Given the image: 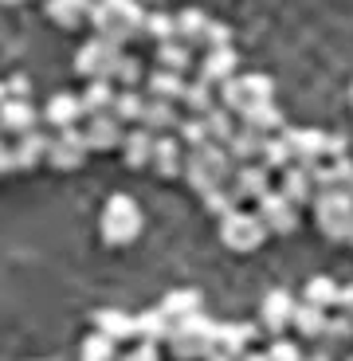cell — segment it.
<instances>
[{"label": "cell", "instance_id": "obj_1", "mask_svg": "<svg viewBox=\"0 0 353 361\" xmlns=\"http://www.w3.org/2000/svg\"><path fill=\"white\" fill-rule=\"evenodd\" d=\"M87 20L99 27V39H110V44H130L134 36H142L145 8H142V4H130V0H102V4H91Z\"/></svg>", "mask_w": 353, "mask_h": 361}, {"label": "cell", "instance_id": "obj_2", "mask_svg": "<svg viewBox=\"0 0 353 361\" xmlns=\"http://www.w3.org/2000/svg\"><path fill=\"white\" fill-rule=\"evenodd\" d=\"M232 169L235 165L228 161V154H224V145H200V149H189L185 154V180H189L192 189L204 197V192H212V189H220V185H228V177H232Z\"/></svg>", "mask_w": 353, "mask_h": 361}, {"label": "cell", "instance_id": "obj_3", "mask_svg": "<svg viewBox=\"0 0 353 361\" xmlns=\"http://www.w3.org/2000/svg\"><path fill=\"white\" fill-rule=\"evenodd\" d=\"M99 232H102V240H106V244H114V247L134 244L137 235H142V208L134 204V197L114 192V197L102 204Z\"/></svg>", "mask_w": 353, "mask_h": 361}, {"label": "cell", "instance_id": "obj_4", "mask_svg": "<svg viewBox=\"0 0 353 361\" xmlns=\"http://www.w3.org/2000/svg\"><path fill=\"white\" fill-rule=\"evenodd\" d=\"M263 102H275V82L267 75H232L228 82H220V102L228 114L244 118L252 106H263Z\"/></svg>", "mask_w": 353, "mask_h": 361}, {"label": "cell", "instance_id": "obj_5", "mask_svg": "<svg viewBox=\"0 0 353 361\" xmlns=\"http://www.w3.org/2000/svg\"><path fill=\"white\" fill-rule=\"evenodd\" d=\"M212 330H216V322H212V318L200 310V314L185 318V322H173L165 345H169V353H173L177 361H197V357H204V353H209Z\"/></svg>", "mask_w": 353, "mask_h": 361}, {"label": "cell", "instance_id": "obj_6", "mask_svg": "<svg viewBox=\"0 0 353 361\" xmlns=\"http://www.w3.org/2000/svg\"><path fill=\"white\" fill-rule=\"evenodd\" d=\"M314 220L318 228L330 235V240H345L353 228V197L349 189H326V192H314Z\"/></svg>", "mask_w": 353, "mask_h": 361}, {"label": "cell", "instance_id": "obj_7", "mask_svg": "<svg viewBox=\"0 0 353 361\" xmlns=\"http://www.w3.org/2000/svg\"><path fill=\"white\" fill-rule=\"evenodd\" d=\"M122 55H126V47H122V44L91 39V44H82L79 55H75V75H82V79H91V82H110Z\"/></svg>", "mask_w": 353, "mask_h": 361}, {"label": "cell", "instance_id": "obj_8", "mask_svg": "<svg viewBox=\"0 0 353 361\" xmlns=\"http://www.w3.org/2000/svg\"><path fill=\"white\" fill-rule=\"evenodd\" d=\"M220 240H224V247H232V252H255V247H263V240H267V228L259 224L255 212L235 208V212H228V216L220 220Z\"/></svg>", "mask_w": 353, "mask_h": 361}, {"label": "cell", "instance_id": "obj_9", "mask_svg": "<svg viewBox=\"0 0 353 361\" xmlns=\"http://www.w3.org/2000/svg\"><path fill=\"white\" fill-rule=\"evenodd\" d=\"M252 338H255V326H252V322H228V326L216 322L204 361H235L240 353H247Z\"/></svg>", "mask_w": 353, "mask_h": 361}, {"label": "cell", "instance_id": "obj_10", "mask_svg": "<svg viewBox=\"0 0 353 361\" xmlns=\"http://www.w3.org/2000/svg\"><path fill=\"white\" fill-rule=\"evenodd\" d=\"M82 161H87V145H82V130H59V134L47 142V165L59 173H75L82 169Z\"/></svg>", "mask_w": 353, "mask_h": 361}, {"label": "cell", "instance_id": "obj_11", "mask_svg": "<svg viewBox=\"0 0 353 361\" xmlns=\"http://www.w3.org/2000/svg\"><path fill=\"white\" fill-rule=\"evenodd\" d=\"M255 216L267 228V235H290L299 228V208L290 204V200H283L275 189L259 197V212H255Z\"/></svg>", "mask_w": 353, "mask_h": 361}, {"label": "cell", "instance_id": "obj_12", "mask_svg": "<svg viewBox=\"0 0 353 361\" xmlns=\"http://www.w3.org/2000/svg\"><path fill=\"white\" fill-rule=\"evenodd\" d=\"M283 142H287V154H290V165H318L326 161V134L322 130H283Z\"/></svg>", "mask_w": 353, "mask_h": 361}, {"label": "cell", "instance_id": "obj_13", "mask_svg": "<svg viewBox=\"0 0 353 361\" xmlns=\"http://www.w3.org/2000/svg\"><path fill=\"white\" fill-rule=\"evenodd\" d=\"M263 192H271V173L259 161L252 165H235L232 169V197L235 200H259Z\"/></svg>", "mask_w": 353, "mask_h": 361}, {"label": "cell", "instance_id": "obj_14", "mask_svg": "<svg viewBox=\"0 0 353 361\" xmlns=\"http://www.w3.org/2000/svg\"><path fill=\"white\" fill-rule=\"evenodd\" d=\"M295 298H290V290H271V295L263 298L259 307V318H263V330L275 338H283V330L290 326V318H295Z\"/></svg>", "mask_w": 353, "mask_h": 361}, {"label": "cell", "instance_id": "obj_15", "mask_svg": "<svg viewBox=\"0 0 353 361\" xmlns=\"http://www.w3.org/2000/svg\"><path fill=\"white\" fill-rule=\"evenodd\" d=\"M137 126L149 137H169L173 130L181 126V114H177L173 102H149L145 99V110H142V122H137Z\"/></svg>", "mask_w": 353, "mask_h": 361}, {"label": "cell", "instance_id": "obj_16", "mask_svg": "<svg viewBox=\"0 0 353 361\" xmlns=\"http://www.w3.org/2000/svg\"><path fill=\"white\" fill-rule=\"evenodd\" d=\"M275 192H279L283 200H290L295 208L310 204V200H314V180H310V169H306V165H290V169H283V185Z\"/></svg>", "mask_w": 353, "mask_h": 361}, {"label": "cell", "instance_id": "obj_17", "mask_svg": "<svg viewBox=\"0 0 353 361\" xmlns=\"http://www.w3.org/2000/svg\"><path fill=\"white\" fill-rule=\"evenodd\" d=\"M82 145H87V154H91V149H99V154L118 149V145H122V126H118L110 114L91 118V126L82 130Z\"/></svg>", "mask_w": 353, "mask_h": 361}, {"label": "cell", "instance_id": "obj_18", "mask_svg": "<svg viewBox=\"0 0 353 361\" xmlns=\"http://www.w3.org/2000/svg\"><path fill=\"white\" fill-rule=\"evenodd\" d=\"M149 165H154V173H161V177H177V173L185 169V149L177 137H154V154H149Z\"/></svg>", "mask_w": 353, "mask_h": 361}, {"label": "cell", "instance_id": "obj_19", "mask_svg": "<svg viewBox=\"0 0 353 361\" xmlns=\"http://www.w3.org/2000/svg\"><path fill=\"white\" fill-rule=\"evenodd\" d=\"M165 314V322H185V318H192V314H200V290L197 287H177V290H169L165 295V302L157 307Z\"/></svg>", "mask_w": 353, "mask_h": 361}, {"label": "cell", "instance_id": "obj_20", "mask_svg": "<svg viewBox=\"0 0 353 361\" xmlns=\"http://www.w3.org/2000/svg\"><path fill=\"white\" fill-rule=\"evenodd\" d=\"M44 118L51 122L55 130H75L82 118V106H79V94H71V90H59V94H51V102H47Z\"/></svg>", "mask_w": 353, "mask_h": 361}, {"label": "cell", "instance_id": "obj_21", "mask_svg": "<svg viewBox=\"0 0 353 361\" xmlns=\"http://www.w3.org/2000/svg\"><path fill=\"white\" fill-rule=\"evenodd\" d=\"M47 142H51V137L39 134V130L20 134L16 145H12V161H16V169H36L39 161H47Z\"/></svg>", "mask_w": 353, "mask_h": 361}, {"label": "cell", "instance_id": "obj_22", "mask_svg": "<svg viewBox=\"0 0 353 361\" xmlns=\"http://www.w3.org/2000/svg\"><path fill=\"white\" fill-rule=\"evenodd\" d=\"M94 334H102L106 342H130L134 338V314H126V310H114V307H106V310H99L94 314Z\"/></svg>", "mask_w": 353, "mask_h": 361}, {"label": "cell", "instance_id": "obj_23", "mask_svg": "<svg viewBox=\"0 0 353 361\" xmlns=\"http://www.w3.org/2000/svg\"><path fill=\"white\" fill-rule=\"evenodd\" d=\"M145 90H149V102H181L185 94V75H173V71H149L145 75Z\"/></svg>", "mask_w": 353, "mask_h": 361}, {"label": "cell", "instance_id": "obj_24", "mask_svg": "<svg viewBox=\"0 0 353 361\" xmlns=\"http://www.w3.org/2000/svg\"><path fill=\"white\" fill-rule=\"evenodd\" d=\"M27 134V130H36V106L32 102H12L4 99L0 102V134Z\"/></svg>", "mask_w": 353, "mask_h": 361}, {"label": "cell", "instance_id": "obj_25", "mask_svg": "<svg viewBox=\"0 0 353 361\" xmlns=\"http://www.w3.org/2000/svg\"><path fill=\"white\" fill-rule=\"evenodd\" d=\"M259 145H263L259 134L235 126V134L224 142V154H228V161H232V165H252V161H259Z\"/></svg>", "mask_w": 353, "mask_h": 361}, {"label": "cell", "instance_id": "obj_26", "mask_svg": "<svg viewBox=\"0 0 353 361\" xmlns=\"http://www.w3.org/2000/svg\"><path fill=\"white\" fill-rule=\"evenodd\" d=\"M232 75H235V51H232V47L209 51L204 59H200V82H209V87H216V82H228Z\"/></svg>", "mask_w": 353, "mask_h": 361}, {"label": "cell", "instance_id": "obj_27", "mask_svg": "<svg viewBox=\"0 0 353 361\" xmlns=\"http://www.w3.org/2000/svg\"><path fill=\"white\" fill-rule=\"evenodd\" d=\"M240 126L252 130V134L259 137H271L275 130H283V110L275 106V102H263V106H252L244 118H240Z\"/></svg>", "mask_w": 353, "mask_h": 361}, {"label": "cell", "instance_id": "obj_28", "mask_svg": "<svg viewBox=\"0 0 353 361\" xmlns=\"http://www.w3.org/2000/svg\"><path fill=\"white\" fill-rule=\"evenodd\" d=\"M134 338H142L145 345H161L165 338H169V322H165L161 310H142V314H134Z\"/></svg>", "mask_w": 353, "mask_h": 361}, {"label": "cell", "instance_id": "obj_29", "mask_svg": "<svg viewBox=\"0 0 353 361\" xmlns=\"http://www.w3.org/2000/svg\"><path fill=\"white\" fill-rule=\"evenodd\" d=\"M114 82H91V87L79 94V106H82V114L87 118H102V114H110V106H114Z\"/></svg>", "mask_w": 353, "mask_h": 361}, {"label": "cell", "instance_id": "obj_30", "mask_svg": "<svg viewBox=\"0 0 353 361\" xmlns=\"http://www.w3.org/2000/svg\"><path fill=\"white\" fill-rule=\"evenodd\" d=\"M122 154H126L130 169H145V165H149V154H154V137L145 134L142 126H134L130 134H122Z\"/></svg>", "mask_w": 353, "mask_h": 361}, {"label": "cell", "instance_id": "obj_31", "mask_svg": "<svg viewBox=\"0 0 353 361\" xmlns=\"http://www.w3.org/2000/svg\"><path fill=\"white\" fill-rule=\"evenodd\" d=\"M204 27H209V16L197 8H185L173 16V32H177V44H200V36H204Z\"/></svg>", "mask_w": 353, "mask_h": 361}, {"label": "cell", "instance_id": "obj_32", "mask_svg": "<svg viewBox=\"0 0 353 361\" xmlns=\"http://www.w3.org/2000/svg\"><path fill=\"white\" fill-rule=\"evenodd\" d=\"M142 110H145V94H137V90H118L114 94V106H110V118H114L118 126L122 122H142Z\"/></svg>", "mask_w": 353, "mask_h": 361}, {"label": "cell", "instance_id": "obj_33", "mask_svg": "<svg viewBox=\"0 0 353 361\" xmlns=\"http://www.w3.org/2000/svg\"><path fill=\"white\" fill-rule=\"evenodd\" d=\"M181 102L189 106V118H204L212 106H216V90L209 87V82H185V94H181Z\"/></svg>", "mask_w": 353, "mask_h": 361}, {"label": "cell", "instance_id": "obj_34", "mask_svg": "<svg viewBox=\"0 0 353 361\" xmlns=\"http://www.w3.org/2000/svg\"><path fill=\"white\" fill-rule=\"evenodd\" d=\"M192 67V51L185 44H177V39H169V44L157 47V71H173V75H185Z\"/></svg>", "mask_w": 353, "mask_h": 361}, {"label": "cell", "instance_id": "obj_35", "mask_svg": "<svg viewBox=\"0 0 353 361\" xmlns=\"http://www.w3.org/2000/svg\"><path fill=\"white\" fill-rule=\"evenodd\" d=\"M302 302H306V307H318V310H330L337 302V283L330 279V275H314V279L306 283V290H302Z\"/></svg>", "mask_w": 353, "mask_h": 361}, {"label": "cell", "instance_id": "obj_36", "mask_svg": "<svg viewBox=\"0 0 353 361\" xmlns=\"http://www.w3.org/2000/svg\"><path fill=\"white\" fill-rule=\"evenodd\" d=\"M326 318H330L326 310L299 302V307H295V318H290V326H295L302 338H322V330H326Z\"/></svg>", "mask_w": 353, "mask_h": 361}, {"label": "cell", "instance_id": "obj_37", "mask_svg": "<svg viewBox=\"0 0 353 361\" xmlns=\"http://www.w3.org/2000/svg\"><path fill=\"white\" fill-rule=\"evenodd\" d=\"M87 12H91V4H82V0H51L47 4V16L59 27H79L87 20Z\"/></svg>", "mask_w": 353, "mask_h": 361}, {"label": "cell", "instance_id": "obj_38", "mask_svg": "<svg viewBox=\"0 0 353 361\" xmlns=\"http://www.w3.org/2000/svg\"><path fill=\"white\" fill-rule=\"evenodd\" d=\"M200 122H204V134H209V142H212V145H224L228 137L235 134V118L228 114L224 106H212L209 114L200 118Z\"/></svg>", "mask_w": 353, "mask_h": 361}, {"label": "cell", "instance_id": "obj_39", "mask_svg": "<svg viewBox=\"0 0 353 361\" xmlns=\"http://www.w3.org/2000/svg\"><path fill=\"white\" fill-rule=\"evenodd\" d=\"M259 165H263L267 173H271V169H290L287 142H283V137H263V145H259Z\"/></svg>", "mask_w": 353, "mask_h": 361}, {"label": "cell", "instance_id": "obj_40", "mask_svg": "<svg viewBox=\"0 0 353 361\" xmlns=\"http://www.w3.org/2000/svg\"><path fill=\"white\" fill-rule=\"evenodd\" d=\"M142 36H149L157 47L169 44V39H177V32H173V16H165V12H145V20H142Z\"/></svg>", "mask_w": 353, "mask_h": 361}, {"label": "cell", "instance_id": "obj_41", "mask_svg": "<svg viewBox=\"0 0 353 361\" xmlns=\"http://www.w3.org/2000/svg\"><path fill=\"white\" fill-rule=\"evenodd\" d=\"M79 361H118V345L106 342L102 334H91L79 350Z\"/></svg>", "mask_w": 353, "mask_h": 361}, {"label": "cell", "instance_id": "obj_42", "mask_svg": "<svg viewBox=\"0 0 353 361\" xmlns=\"http://www.w3.org/2000/svg\"><path fill=\"white\" fill-rule=\"evenodd\" d=\"M114 79L122 82V90H137V82L145 79V67L137 63L134 55H122V59H118V67H114ZM110 79V82H114Z\"/></svg>", "mask_w": 353, "mask_h": 361}, {"label": "cell", "instance_id": "obj_43", "mask_svg": "<svg viewBox=\"0 0 353 361\" xmlns=\"http://www.w3.org/2000/svg\"><path fill=\"white\" fill-rule=\"evenodd\" d=\"M204 208H209L212 216H220V220H224L228 212H235V208H240V200L232 197V189H228V185H220V189L204 192Z\"/></svg>", "mask_w": 353, "mask_h": 361}, {"label": "cell", "instance_id": "obj_44", "mask_svg": "<svg viewBox=\"0 0 353 361\" xmlns=\"http://www.w3.org/2000/svg\"><path fill=\"white\" fill-rule=\"evenodd\" d=\"M353 338V318L337 314V318H326V330H322V342L326 345H345Z\"/></svg>", "mask_w": 353, "mask_h": 361}, {"label": "cell", "instance_id": "obj_45", "mask_svg": "<svg viewBox=\"0 0 353 361\" xmlns=\"http://www.w3.org/2000/svg\"><path fill=\"white\" fill-rule=\"evenodd\" d=\"M177 142H185L189 149H200V145H209V134H204V122L200 118H181V126H177Z\"/></svg>", "mask_w": 353, "mask_h": 361}, {"label": "cell", "instance_id": "obj_46", "mask_svg": "<svg viewBox=\"0 0 353 361\" xmlns=\"http://www.w3.org/2000/svg\"><path fill=\"white\" fill-rule=\"evenodd\" d=\"M200 44L209 47V51H220V47L232 44V32H228V24H220V20H209V27H204Z\"/></svg>", "mask_w": 353, "mask_h": 361}, {"label": "cell", "instance_id": "obj_47", "mask_svg": "<svg viewBox=\"0 0 353 361\" xmlns=\"http://www.w3.org/2000/svg\"><path fill=\"white\" fill-rule=\"evenodd\" d=\"M267 361H302V350L290 338H275L271 350H267Z\"/></svg>", "mask_w": 353, "mask_h": 361}, {"label": "cell", "instance_id": "obj_48", "mask_svg": "<svg viewBox=\"0 0 353 361\" xmlns=\"http://www.w3.org/2000/svg\"><path fill=\"white\" fill-rule=\"evenodd\" d=\"M4 94H8L12 102H27V94H32V79H27V75H12V79L4 82Z\"/></svg>", "mask_w": 353, "mask_h": 361}, {"label": "cell", "instance_id": "obj_49", "mask_svg": "<svg viewBox=\"0 0 353 361\" xmlns=\"http://www.w3.org/2000/svg\"><path fill=\"white\" fill-rule=\"evenodd\" d=\"M118 361H161V350H157V345H134V350H130V353H122V357H118Z\"/></svg>", "mask_w": 353, "mask_h": 361}, {"label": "cell", "instance_id": "obj_50", "mask_svg": "<svg viewBox=\"0 0 353 361\" xmlns=\"http://www.w3.org/2000/svg\"><path fill=\"white\" fill-rule=\"evenodd\" d=\"M326 157H330V161L345 157V137L342 134H326Z\"/></svg>", "mask_w": 353, "mask_h": 361}, {"label": "cell", "instance_id": "obj_51", "mask_svg": "<svg viewBox=\"0 0 353 361\" xmlns=\"http://www.w3.org/2000/svg\"><path fill=\"white\" fill-rule=\"evenodd\" d=\"M334 307H342L345 318L353 314V283H349V287H337V302H334Z\"/></svg>", "mask_w": 353, "mask_h": 361}, {"label": "cell", "instance_id": "obj_52", "mask_svg": "<svg viewBox=\"0 0 353 361\" xmlns=\"http://www.w3.org/2000/svg\"><path fill=\"white\" fill-rule=\"evenodd\" d=\"M16 169V161H12V145L0 137V173H12Z\"/></svg>", "mask_w": 353, "mask_h": 361}, {"label": "cell", "instance_id": "obj_53", "mask_svg": "<svg viewBox=\"0 0 353 361\" xmlns=\"http://www.w3.org/2000/svg\"><path fill=\"white\" fill-rule=\"evenodd\" d=\"M235 361H267V353H255V350H247V353H240Z\"/></svg>", "mask_w": 353, "mask_h": 361}, {"label": "cell", "instance_id": "obj_54", "mask_svg": "<svg viewBox=\"0 0 353 361\" xmlns=\"http://www.w3.org/2000/svg\"><path fill=\"white\" fill-rule=\"evenodd\" d=\"M302 361H330L326 353H314V357H302Z\"/></svg>", "mask_w": 353, "mask_h": 361}, {"label": "cell", "instance_id": "obj_55", "mask_svg": "<svg viewBox=\"0 0 353 361\" xmlns=\"http://www.w3.org/2000/svg\"><path fill=\"white\" fill-rule=\"evenodd\" d=\"M4 99H8V94H4V82H0V102H4Z\"/></svg>", "mask_w": 353, "mask_h": 361}, {"label": "cell", "instance_id": "obj_56", "mask_svg": "<svg viewBox=\"0 0 353 361\" xmlns=\"http://www.w3.org/2000/svg\"><path fill=\"white\" fill-rule=\"evenodd\" d=\"M345 240H349V244H353V228H349V235H345Z\"/></svg>", "mask_w": 353, "mask_h": 361}, {"label": "cell", "instance_id": "obj_57", "mask_svg": "<svg viewBox=\"0 0 353 361\" xmlns=\"http://www.w3.org/2000/svg\"><path fill=\"white\" fill-rule=\"evenodd\" d=\"M349 197H353V185H349Z\"/></svg>", "mask_w": 353, "mask_h": 361}, {"label": "cell", "instance_id": "obj_58", "mask_svg": "<svg viewBox=\"0 0 353 361\" xmlns=\"http://www.w3.org/2000/svg\"><path fill=\"white\" fill-rule=\"evenodd\" d=\"M345 361H353V357H345Z\"/></svg>", "mask_w": 353, "mask_h": 361}, {"label": "cell", "instance_id": "obj_59", "mask_svg": "<svg viewBox=\"0 0 353 361\" xmlns=\"http://www.w3.org/2000/svg\"><path fill=\"white\" fill-rule=\"evenodd\" d=\"M349 94H353V90H349Z\"/></svg>", "mask_w": 353, "mask_h": 361}, {"label": "cell", "instance_id": "obj_60", "mask_svg": "<svg viewBox=\"0 0 353 361\" xmlns=\"http://www.w3.org/2000/svg\"><path fill=\"white\" fill-rule=\"evenodd\" d=\"M349 318H353V314H349Z\"/></svg>", "mask_w": 353, "mask_h": 361}]
</instances>
